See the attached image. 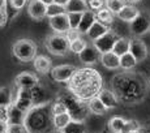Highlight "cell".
I'll return each mask as SVG.
<instances>
[{
    "label": "cell",
    "mask_w": 150,
    "mask_h": 133,
    "mask_svg": "<svg viewBox=\"0 0 150 133\" xmlns=\"http://www.w3.org/2000/svg\"><path fill=\"white\" fill-rule=\"evenodd\" d=\"M111 89L117 95L120 103L125 106H136L146 98L150 86L149 80H146L140 72L123 71L112 77Z\"/></svg>",
    "instance_id": "cell-1"
},
{
    "label": "cell",
    "mask_w": 150,
    "mask_h": 133,
    "mask_svg": "<svg viewBox=\"0 0 150 133\" xmlns=\"http://www.w3.org/2000/svg\"><path fill=\"white\" fill-rule=\"evenodd\" d=\"M102 89V76L97 69L91 68V66L77 68L73 77L68 82V90L85 102H89L90 99L98 97Z\"/></svg>",
    "instance_id": "cell-2"
},
{
    "label": "cell",
    "mask_w": 150,
    "mask_h": 133,
    "mask_svg": "<svg viewBox=\"0 0 150 133\" xmlns=\"http://www.w3.org/2000/svg\"><path fill=\"white\" fill-rule=\"evenodd\" d=\"M24 124L30 133H52L55 131L52 102L34 105L25 114Z\"/></svg>",
    "instance_id": "cell-3"
},
{
    "label": "cell",
    "mask_w": 150,
    "mask_h": 133,
    "mask_svg": "<svg viewBox=\"0 0 150 133\" xmlns=\"http://www.w3.org/2000/svg\"><path fill=\"white\" fill-rule=\"evenodd\" d=\"M57 99H60L62 102H64V105L67 106L68 112L71 114V116H72L73 120L85 121V119L89 115V112H90L88 102H85V100L77 98L76 95H74L73 93H71L69 90L67 91V93L59 95Z\"/></svg>",
    "instance_id": "cell-4"
},
{
    "label": "cell",
    "mask_w": 150,
    "mask_h": 133,
    "mask_svg": "<svg viewBox=\"0 0 150 133\" xmlns=\"http://www.w3.org/2000/svg\"><path fill=\"white\" fill-rule=\"evenodd\" d=\"M13 56L21 63L33 62L37 56V45L34 40L24 38L16 40V43L12 46Z\"/></svg>",
    "instance_id": "cell-5"
},
{
    "label": "cell",
    "mask_w": 150,
    "mask_h": 133,
    "mask_svg": "<svg viewBox=\"0 0 150 133\" xmlns=\"http://www.w3.org/2000/svg\"><path fill=\"white\" fill-rule=\"evenodd\" d=\"M69 45L71 42L65 34L54 33L46 38V48L48 50V52L56 56H65L69 51Z\"/></svg>",
    "instance_id": "cell-6"
},
{
    "label": "cell",
    "mask_w": 150,
    "mask_h": 133,
    "mask_svg": "<svg viewBox=\"0 0 150 133\" xmlns=\"http://www.w3.org/2000/svg\"><path fill=\"white\" fill-rule=\"evenodd\" d=\"M129 30H131L133 37L145 35L150 31V13L148 11H141L140 14L129 24Z\"/></svg>",
    "instance_id": "cell-7"
},
{
    "label": "cell",
    "mask_w": 150,
    "mask_h": 133,
    "mask_svg": "<svg viewBox=\"0 0 150 133\" xmlns=\"http://www.w3.org/2000/svg\"><path fill=\"white\" fill-rule=\"evenodd\" d=\"M120 38V35L114 30H110L106 34H103L99 39H97L96 42H93V45L97 47V50L99 51L100 54L105 52H110V51L114 50V46L116 43V40Z\"/></svg>",
    "instance_id": "cell-8"
},
{
    "label": "cell",
    "mask_w": 150,
    "mask_h": 133,
    "mask_svg": "<svg viewBox=\"0 0 150 133\" xmlns=\"http://www.w3.org/2000/svg\"><path fill=\"white\" fill-rule=\"evenodd\" d=\"M77 71V68L74 65L71 64H63V65H56L51 69L50 74L52 77L55 82H69L71 79L73 77L74 72Z\"/></svg>",
    "instance_id": "cell-9"
},
{
    "label": "cell",
    "mask_w": 150,
    "mask_h": 133,
    "mask_svg": "<svg viewBox=\"0 0 150 133\" xmlns=\"http://www.w3.org/2000/svg\"><path fill=\"white\" fill-rule=\"evenodd\" d=\"M14 85L20 89L30 90V89L35 88L37 85H39V79L31 72H21L14 79Z\"/></svg>",
    "instance_id": "cell-10"
},
{
    "label": "cell",
    "mask_w": 150,
    "mask_h": 133,
    "mask_svg": "<svg viewBox=\"0 0 150 133\" xmlns=\"http://www.w3.org/2000/svg\"><path fill=\"white\" fill-rule=\"evenodd\" d=\"M28 14L33 20L41 21L45 17H47V4H45L41 0H29Z\"/></svg>",
    "instance_id": "cell-11"
},
{
    "label": "cell",
    "mask_w": 150,
    "mask_h": 133,
    "mask_svg": "<svg viewBox=\"0 0 150 133\" xmlns=\"http://www.w3.org/2000/svg\"><path fill=\"white\" fill-rule=\"evenodd\" d=\"M129 52L136 57L138 63H141V62H144V60H146L149 50H148L146 43L144 42L142 39L137 38V37H133V38H131V48H129Z\"/></svg>",
    "instance_id": "cell-12"
},
{
    "label": "cell",
    "mask_w": 150,
    "mask_h": 133,
    "mask_svg": "<svg viewBox=\"0 0 150 133\" xmlns=\"http://www.w3.org/2000/svg\"><path fill=\"white\" fill-rule=\"evenodd\" d=\"M48 24H50V28L52 29L55 33H59V34H65L69 29H71L67 13L59 14V16L48 18Z\"/></svg>",
    "instance_id": "cell-13"
},
{
    "label": "cell",
    "mask_w": 150,
    "mask_h": 133,
    "mask_svg": "<svg viewBox=\"0 0 150 133\" xmlns=\"http://www.w3.org/2000/svg\"><path fill=\"white\" fill-rule=\"evenodd\" d=\"M79 59L82 64H85L88 66L93 65L100 59V52L97 50V47L94 45H88L85 50L81 54H79Z\"/></svg>",
    "instance_id": "cell-14"
},
{
    "label": "cell",
    "mask_w": 150,
    "mask_h": 133,
    "mask_svg": "<svg viewBox=\"0 0 150 133\" xmlns=\"http://www.w3.org/2000/svg\"><path fill=\"white\" fill-rule=\"evenodd\" d=\"M99 62L105 68L110 69V71H116V69L120 68V56L117 54H115L114 51L100 54Z\"/></svg>",
    "instance_id": "cell-15"
},
{
    "label": "cell",
    "mask_w": 150,
    "mask_h": 133,
    "mask_svg": "<svg viewBox=\"0 0 150 133\" xmlns=\"http://www.w3.org/2000/svg\"><path fill=\"white\" fill-rule=\"evenodd\" d=\"M99 99L103 102V105L107 107L108 110L111 108H116L120 105V100L117 98V95L115 94V91L112 89H102L100 93L98 94Z\"/></svg>",
    "instance_id": "cell-16"
},
{
    "label": "cell",
    "mask_w": 150,
    "mask_h": 133,
    "mask_svg": "<svg viewBox=\"0 0 150 133\" xmlns=\"http://www.w3.org/2000/svg\"><path fill=\"white\" fill-rule=\"evenodd\" d=\"M33 65L35 71L42 74L50 73L51 69H52V62H51L50 57L45 56V55H37L35 59L33 60Z\"/></svg>",
    "instance_id": "cell-17"
},
{
    "label": "cell",
    "mask_w": 150,
    "mask_h": 133,
    "mask_svg": "<svg viewBox=\"0 0 150 133\" xmlns=\"http://www.w3.org/2000/svg\"><path fill=\"white\" fill-rule=\"evenodd\" d=\"M140 12L141 11H138L134 5H132V4H125L124 7L120 9V12L116 14L117 17H119L122 21H124V22H129L131 24L132 21H133L134 18L140 14Z\"/></svg>",
    "instance_id": "cell-18"
},
{
    "label": "cell",
    "mask_w": 150,
    "mask_h": 133,
    "mask_svg": "<svg viewBox=\"0 0 150 133\" xmlns=\"http://www.w3.org/2000/svg\"><path fill=\"white\" fill-rule=\"evenodd\" d=\"M97 21V16L93 11H86L82 14V18L81 22H80V26H79V31L81 34H88V31L90 30V28L94 25V22Z\"/></svg>",
    "instance_id": "cell-19"
},
{
    "label": "cell",
    "mask_w": 150,
    "mask_h": 133,
    "mask_svg": "<svg viewBox=\"0 0 150 133\" xmlns=\"http://www.w3.org/2000/svg\"><path fill=\"white\" fill-rule=\"evenodd\" d=\"M108 30H110V28L107 26V25L97 20V21L94 22L93 26L90 28V30L88 31V34H86V35L89 37V39H90L91 42H96L97 39H99L100 37H102L103 34L107 33Z\"/></svg>",
    "instance_id": "cell-20"
},
{
    "label": "cell",
    "mask_w": 150,
    "mask_h": 133,
    "mask_svg": "<svg viewBox=\"0 0 150 133\" xmlns=\"http://www.w3.org/2000/svg\"><path fill=\"white\" fill-rule=\"evenodd\" d=\"M17 91L14 93L12 90V88H8V86H3L1 90H0V106L4 107H11L14 103V98H16Z\"/></svg>",
    "instance_id": "cell-21"
},
{
    "label": "cell",
    "mask_w": 150,
    "mask_h": 133,
    "mask_svg": "<svg viewBox=\"0 0 150 133\" xmlns=\"http://www.w3.org/2000/svg\"><path fill=\"white\" fill-rule=\"evenodd\" d=\"M88 106H89V110H90L91 114L98 115V116H103V115H106L108 111V108L103 105V102L99 99V97H96V98H93V99H90L88 102Z\"/></svg>",
    "instance_id": "cell-22"
},
{
    "label": "cell",
    "mask_w": 150,
    "mask_h": 133,
    "mask_svg": "<svg viewBox=\"0 0 150 133\" xmlns=\"http://www.w3.org/2000/svg\"><path fill=\"white\" fill-rule=\"evenodd\" d=\"M127 119L124 117H120V116H114L108 120L107 125H108V129L111 131L112 133H123L124 129H125V125H127Z\"/></svg>",
    "instance_id": "cell-23"
},
{
    "label": "cell",
    "mask_w": 150,
    "mask_h": 133,
    "mask_svg": "<svg viewBox=\"0 0 150 133\" xmlns=\"http://www.w3.org/2000/svg\"><path fill=\"white\" fill-rule=\"evenodd\" d=\"M129 48H131V38H125V37H120L116 40L114 46V52L117 54L119 56H123L124 54L129 52Z\"/></svg>",
    "instance_id": "cell-24"
},
{
    "label": "cell",
    "mask_w": 150,
    "mask_h": 133,
    "mask_svg": "<svg viewBox=\"0 0 150 133\" xmlns=\"http://www.w3.org/2000/svg\"><path fill=\"white\" fill-rule=\"evenodd\" d=\"M137 63V59L131 52H127L123 56H120V68L123 71H132V69L136 68Z\"/></svg>",
    "instance_id": "cell-25"
},
{
    "label": "cell",
    "mask_w": 150,
    "mask_h": 133,
    "mask_svg": "<svg viewBox=\"0 0 150 133\" xmlns=\"http://www.w3.org/2000/svg\"><path fill=\"white\" fill-rule=\"evenodd\" d=\"M67 13L68 12H86L89 11V5L86 0H69L67 7Z\"/></svg>",
    "instance_id": "cell-26"
},
{
    "label": "cell",
    "mask_w": 150,
    "mask_h": 133,
    "mask_svg": "<svg viewBox=\"0 0 150 133\" xmlns=\"http://www.w3.org/2000/svg\"><path fill=\"white\" fill-rule=\"evenodd\" d=\"M30 91H31V97H33L34 105H41V103L50 102V100L47 99V95H46V90L41 85H37L35 88L30 89Z\"/></svg>",
    "instance_id": "cell-27"
},
{
    "label": "cell",
    "mask_w": 150,
    "mask_h": 133,
    "mask_svg": "<svg viewBox=\"0 0 150 133\" xmlns=\"http://www.w3.org/2000/svg\"><path fill=\"white\" fill-rule=\"evenodd\" d=\"M73 120L69 112H64V114H59V115H54V124H55V129H65L67 125L71 121Z\"/></svg>",
    "instance_id": "cell-28"
},
{
    "label": "cell",
    "mask_w": 150,
    "mask_h": 133,
    "mask_svg": "<svg viewBox=\"0 0 150 133\" xmlns=\"http://www.w3.org/2000/svg\"><path fill=\"white\" fill-rule=\"evenodd\" d=\"M65 133H86V125L85 121H79V120H72L67 125V128L63 129Z\"/></svg>",
    "instance_id": "cell-29"
},
{
    "label": "cell",
    "mask_w": 150,
    "mask_h": 133,
    "mask_svg": "<svg viewBox=\"0 0 150 133\" xmlns=\"http://www.w3.org/2000/svg\"><path fill=\"white\" fill-rule=\"evenodd\" d=\"M96 16H97V20H98V21L103 22V24H106V25H108V24L111 25L112 22H114V13H112L107 7H106V8H102V9H99V11H98V12L96 13Z\"/></svg>",
    "instance_id": "cell-30"
},
{
    "label": "cell",
    "mask_w": 150,
    "mask_h": 133,
    "mask_svg": "<svg viewBox=\"0 0 150 133\" xmlns=\"http://www.w3.org/2000/svg\"><path fill=\"white\" fill-rule=\"evenodd\" d=\"M64 13H67V8H65L64 5H60L55 1L47 5V17L48 18L59 16V14H64Z\"/></svg>",
    "instance_id": "cell-31"
},
{
    "label": "cell",
    "mask_w": 150,
    "mask_h": 133,
    "mask_svg": "<svg viewBox=\"0 0 150 133\" xmlns=\"http://www.w3.org/2000/svg\"><path fill=\"white\" fill-rule=\"evenodd\" d=\"M86 46H88V43H86L85 39L82 38H79L76 40H73V42H71V45H69V51L73 54H81L83 50L86 48Z\"/></svg>",
    "instance_id": "cell-32"
},
{
    "label": "cell",
    "mask_w": 150,
    "mask_h": 133,
    "mask_svg": "<svg viewBox=\"0 0 150 133\" xmlns=\"http://www.w3.org/2000/svg\"><path fill=\"white\" fill-rule=\"evenodd\" d=\"M125 1L127 0H106V7L114 14H117L120 9L125 5Z\"/></svg>",
    "instance_id": "cell-33"
},
{
    "label": "cell",
    "mask_w": 150,
    "mask_h": 133,
    "mask_svg": "<svg viewBox=\"0 0 150 133\" xmlns=\"http://www.w3.org/2000/svg\"><path fill=\"white\" fill-rule=\"evenodd\" d=\"M67 14H68V20H69L71 29H79L83 13H81V12H68Z\"/></svg>",
    "instance_id": "cell-34"
},
{
    "label": "cell",
    "mask_w": 150,
    "mask_h": 133,
    "mask_svg": "<svg viewBox=\"0 0 150 133\" xmlns=\"http://www.w3.org/2000/svg\"><path fill=\"white\" fill-rule=\"evenodd\" d=\"M5 133H30L24 123H12L8 125Z\"/></svg>",
    "instance_id": "cell-35"
},
{
    "label": "cell",
    "mask_w": 150,
    "mask_h": 133,
    "mask_svg": "<svg viewBox=\"0 0 150 133\" xmlns=\"http://www.w3.org/2000/svg\"><path fill=\"white\" fill-rule=\"evenodd\" d=\"M68 112L67 106L64 105V102H62L60 99H55V102H52V114L54 115H59V114H64Z\"/></svg>",
    "instance_id": "cell-36"
},
{
    "label": "cell",
    "mask_w": 150,
    "mask_h": 133,
    "mask_svg": "<svg viewBox=\"0 0 150 133\" xmlns=\"http://www.w3.org/2000/svg\"><path fill=\"white\" fill-rule=\"evenodd\" d=\"M89 5V9L90 11H99L102 8H105L103 5H106V0H86Z\"/></svg>",
    "instance_id": "cell-37"
},
{
    "label": "cell",
    "mask_w": 150,
    "mask_h": 133,
    "mask_svg": "<svg viewBox=\"0 0 150 133\" xmlns=\"http://www.w3.org/2000/svg\"><path fill=\"white\" fill-rule=\"evenodd\" d=\"M0 14H1V28L5 26L8 20V13H7V0H1V7H0Z\"/></svg>",
    "instance_id": "cell-38"
},
{
    "label": "cell",
    "mask_w": 150,
    "mask_h": 133,
    "mask_svg": "<svg viewBox=\"0 0 150 133\" xmlns=\"http://www.w3.org/2000/svg\"><path fill=\"white\" fill-rule=\"evenodd\" d=\"M0 123L9 124V107L0 106Z\"/></svg>",
    "instance_id": "cell-39"
},
{
    "label": "cell",
    "mask_w": 150,
    "mask_h": 133,
    "mask_svg": "<svg viewBox=\"0 0 150 133\" xmlns=\"http://www.w3.org/2000/svg\"><path fill=\"white\" fill-rule=\"evenodd\" d=\"M65 35H67L69 42H73V40L81 38V33L79 31V29H69L67 33H65Z\"/></svg>",
    "instance_id": "cell-40"
},
{
    "label": "cell",
    "mask_w": 150,
    "mask_h": 133,
    "mask_svg": "<svg viewBox=\"0 0 150 133\" xmlns=\"http://www.w3.org/2000/svg\"><path fill=\"white\" fill-rule=\"evenodd\" d=\"M28 3H29V0H9L11 7H12L13 9H16V11L22 9V8H24Z\"/></svg>",
    "instance_id": "cell-41"
},
{
    "label": "cell",
    "mask_w": 150,
    "mask_h": 133,
    "mask_svg": "<svg viewBox=\"0 0 150 133\" xmlns=\"http://www.w3.org/2000/svg\"><path fill=\"white\" fill-rule=\"evenodd\" d=\"M141 133H150V124H141Z\"/></svg>",
    "instance_id": "cell-42"
},
{
    "label": "cell",
    "mask_w": 150,
    "mask_h": 133,
    "mask_svg": "<svg viewBox=\"0 0 150 133\" xmlns=\"http://www.w3.org/2000/svg\"><path fill=\"white\" fill-rule=\"evenodd\" d=\"M54 1L57 3V4H60V5H64V7H67L68 3H69V0H54Z\"/></svg>",
    "instance_id": "cell-43"
},
{
    "label": "cell",
    "mask_w": 150,
    "mask_h": 133,
    "mask_svg": "<svg viewBox=\"0 0 150 133\" xmlns=\"http://www.w3.org/2000/svg\"><path fill=\"white\" fill-rule=\"evenodd\" d=\"M125 133H141V127L140 128H136V129H131V131H128Z\"/></svg>",
    "instance_id": "cell-44"
},
{
    "label": "cell",
    "mask_w": 150,
    "mask_h": 133,
    "mask_svg": "<svg viewBox=\"0 0 150 133\" xmlns=\"http://www.w3.org/2000/svg\"><path fill=\"white\" fill-rule=\"evenodd\" d=\"M41 1H43V3H45V4H51V3H54V0H41Z\"/></svg>",
    "instance_id": "cell-45"
},
{
    "label": "cell",
    "mask_w": 150,
    "mask_h": 133,
    "mask_svg": "<svg viewBox=\"0 0 150 133\" xmlns=\"http://www.w3.org/2000/svg\"><path fill=\"white\" fill-rule=\"evenodd\" d=\"M52 133H65V132L63 131V129H55V131H54Z\"/></svg>",
    "instance_id": "cell-46"
},
{
    "label": "cell",
    "mask_w": 150,
    "mask_h": 133,
    "mask_svg": "<svg viewBox=\"0 0 150 133\" xmlns=\"http://www.w3.org/2000/svg\"><path fill=\"white\" fill-rule=\"evenodd\" d=\"M127 1H129V3H138V1H141V0H127Z\"/></svg>",
    "instance_id": "cell-47"
},
{
    "label": "cell",
    "mask_w": 150,
    "mask_h": 133,
    "mask_svg": "<svg viewBox=\"0 0 150 133\" xmlns=\"http://www.w3.org/2000/svg\"><path fill=\"white\" fill-rule=\"evenodd\" d=\"M149 86H150V79H149Z\"/></svg>",
    "instance_id": "cell-48"
},
{
    "label": "cell",
    "mask_w": 150,
    "mask_h": 133,
    "mask_svg": "<svg viewBox=\"0 0 150 133\" xmlns=\"http://www.w3.org/2000/svg\"><path fill=\"white\" fill-rule=\"evenodd\" d=\"M86 133H88V132H86Z\"/></svg>",
    "instance_id": "cell-49"
}]
</instances>
